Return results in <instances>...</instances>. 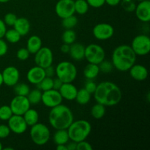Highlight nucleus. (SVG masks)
<instances>
[{
    "label": "nucleus",
    "instance_id": "obj_31",
    "mask_svg": "<svg viewBox=\"0 0 150 150\" xmlns=\"http://www.w3.org/2000/svg\"><path fill=\"white\" fill-rule=\"evenodd\" d=\"M76 40V34L75 31L73 29H66L62 34V40L63 42L68 45H71L75 42Z\"/></svg>",
    "mask_w": 150,
    "mask_h": 150
},
{
    "label": "nucleus",
    "instance_id": "obj_2",
    "mask_svg": "<svg viewBox=\"0 0 150 150\" xmlns=\"http://www.w3.org/2000/svg\"><path fill=\"white\" fill-rule=\"evenodd\" d=\"M136 54L130 45H121L113 51L111 63L114 68L121 72H126L136 63Z\"/></svg>",
    "mask_w": 150,
    "mask_h": 150
},
{
    "label": "nucleus",
    "instance_id": "obj_18",
    "mask_svg": "<svg viewBox=\"0 0 150 150\" xmlns=\"http://www.w3.org/2000/svg\"><path fill=\"white\" fill-rule=\"evenodd\" d=\"M130 75L134 80L138 81H145L148 77V70L145 66L142 64H134L130 70Z\"/></svg>",
    "mask_w": 150,
    "mask_h": 150
},
{
    "label": "nucleus",
    "instance_id": "obj_46",
    "mask_svg": "<svg viewBox=\"0 0 150 150\" xmlns=\"http://www.w3.org/2000/svg\"><path fill=\"white\" fill-rule=\"evenodd\" d=\"M62 83H63L62 82V81L59 79L57 77L55 79H53V89L59 90L62 85Z\"/></svg>",
    "mask_w": 150,
    "mask_h": 150
},
{
    "label": "nucleus",
    "instance_id": "obj_15",
    "mask_svg": "<svg viewBox=\"0 0 150 150\" xmlns=\"http://www.w3.org/2000/svg\"><path fill=\"white\" fill-rule=\"evenodd\" d=\"M3 79V83L8 86H14L18 83L20 79L19 70L14 66H8L1 73Z\"/></svg>",
    "mask_w": 150,
    "mask_h": 150
},
{
    "label": "nucleus",
    "instance_id": "obj_7",
    "mask_svg": "<svg viewBox=\"0 0 150 150\" xmlns=\"http://www.w3.org/2000/svg\"><path fill=\"white\" fill-rule=\"evenodd\" d=\"M105 50L98 44H89L85 47L84 58L89 63L99 64L105 59Z\"/></svg>",
    "mask_w": 150,
    "mask_h": 150
},
{
    "label": "nucleus",
    "instance_id": "obj_4",
    "mask_svg": "<svg viewBox=\"0 0 150 150\" xmlns=\"http://www.w3.org/2000/svg\"><path fill=\"white\" fill-rule=\"evenodd\" d=\"M67 130L70 140L78 143L87 139L92 131V125L86 120H73Z\"/></svg>",
    "mask_w": 150,
    "mask_h": 150
},
{
    "label": "nucleus",
    "instance_id": "obj_27",
    "mask_svg": "<svg viewBox=\"0 0 150 150\" xmlns=\"http://www.w3.org/2000/svg\"><path fill=\"white\" fill-rule=\"evenodd\" d=\"M105 114V106L100 103H97L91 108V114L92 117L96 120L103 118Z\"/></svg>",
    "mask_w": 150,
    "mask_h": 150
},
{
    "label": "nucleus",
    "instance_id": "obj_5",
    "mask_svg": "<svg viewBox=\"0 0 150 150\" xmlns=\"http://www.w3.org/2000/svg\"><path fill=\"white\" fill-rule=\"evenodd\" d=\"M57 77L62 83H73L77 77L78 71L73 63L67 61H63L59 63L55 69Z\"/></svg>",
    "mask_w": 150,
    "mask_h": 150
},
{
    "label": "nucleus",
    "instance_id": "obj_39",
    "mask_svg": "<svg viewBox=\"0 0 150 150\" xmlns=\"http://www.w3.org/2000/svg\"><path fill=\"white\" fill-rule=\"evenodd\" d=\"M10 128H9L8 125H0V139H6L10 136Z\"/></svg>",
    "mask_w": 150,
    "mask_h": 150
},
{
    "label": "nucleus",
    "instance_id": "obj_40",
    "mask_svg": "<svg viewBox=\"0 0 150 150\" xmlns=\"http://www.w3.org/2000/svg\"><path fill=\"white\" fill-rule=\"evenodd\" d=\"M76 150H92V146L86 140L81 141L77 143Z\"/></svg>",
    "mask_w": 150,
    "mask_h": 150
},
{
    "label": "nucleus",
    "instance_id": "obj_41",
    "mask_svg": "<svg viewBox=\"0 0 150 150\" xmlns=\"http://www.w3.org/2000/svg\"><path fill=\"white\" fill-rule=\"evenodd\" d=\"M96 88H97V84L95 82H94L92 80L86 81V83H85L84 89H86L87 92H89L91 95H92V94L95 92Z\"/></svg>",
    "mask_w": 150,
    "mask_h": 150
},
{
    "label": "nucleus",
    "instance_id": "obj_49",
    "mask_svg": "<svg viewBox=\"0 0 150 150\" xmlns=\"http://www.w3.org/2000/svg\"><path fill=\"white\" fill-rule=\"evenodd\" d=\"M70 45L64 43L63 45H62L61 48H60V50H61L62 52L64 53V54H68L69 51H70Z\"/></svg>",
    "mask_w": 150,
    "mask_h": 150
},
{
    "label": "nucleus",
    "instance_id": "obj_9",
    "mask_svg": "<svg viewBox=\"0 0 150 150\" xmlns=\"http://www.w3.org/2000/svg\"><path fill=\"white\" fill-rule=\"evenodd\" d=\"M53 61L54 54L51 48L48 47H41L40 49L35 54V64L42 68L52 65Z\"/></svg>",
    "mask_w": 150,
    "mask_h": 150
},
{
    "label": "nucleus",
    "instance_id": "obj_24",
    "mask_svg": "<svg viewBox=\"0 0 150 150\" xmlns=\"http://www.w3.org/2000/svg\"><path fill=\"white\" fill-rule=\"evenodd\" d=\"M100 73L98 64L89 63L83 70V76L87 80H93Z\"/></svg>",
    "mask_w": 150,
    "mask_h": 150
},
{
    "label": "nucleus",
    "instance_id": "obj_22",
    "mask_svg": "<svg viewBox=\"0 0 150 150\" xmlns=\"http://www.w3.org/2000/svg\"><path fill=\"white\" fill-rule=\"evenodd\" d=\"M42 47V40L38 35H32L26 42V48L30 54H35Z\"/></svg>",
    "mask_w": 150,
    "mask_h": 150
},
{
    "label": "nucleus",
    "instance_id": "obj_43",
    "mask_svg": "<svg viewBox=\"0 0 150 150\" xmlns=\"http://www.w3.org/2000/svg\"><path fill=\"white\" fill-rule=\"evenodd\" d=\"M8 51V45L7 42L2 40V38H0V57H3L5 55Z\"/></svg>",
    "mask_w": 150,
    "mask_h": 150
},
{
    "label": "nucleus",
    "instance_id": "obj_25",
    "mask_svg": "<svg viewBox=\"0 0 150 150\" xmlns=\"http://www.w3.org/2000/svg\"><path fill=\"white\" fill-rule=\"evenodd\" d=\"M23 117L28 126H32L37 124L39 121V114L38 111L32 108H29L24 114Z\"/></svg>",
    "mask_w": 150,
    "mask_h": 150
},
{
    "label": "nucleus",
    "instance_id": "obj_11",
    "mask_svg": "<svg viewBox=\"0 0 150 150\" xmlns=\"http://www.w3.org/2000/svg\"><path fill=\"white\" fill-rule=\"evenodd\" d=\"M63 98L59 90L51 89L42 92L41 102L48 108H54L59 104L62 103Z\"/></svg>",
    "mask_w": 150,
    "mask_h": 150
},
{
    "label": "nucleus",
    "instance_id": "obj_13",
    "mask_svg": "<svg viewBox=\"0 0 150 150\" xmlns=\"http://www.w3.org/2000/svg\"><path fill=\"white\" fill-rule=\"evenodd\" d=\"M74 0H59L55 6V12L60 18L74 15Z\"/></svg>",
    "mask_w": 150,
    "mask_h": 150
},
{
    "label": "nucleus",
    "instance_id": "obj_8",
    "mask_svg": "<svg viewBox=\"0 0 150 150\" xmlns=\"http://www.w3.org/2000/svg\"><path fill=\"white\" fill-rule=\"evenodd\" d=\"M130 47L136 56H146L150 51V38L146 35H139L133 38Z\"/></svg>",
    "mask_w": 150,
    "mask_h": 150
},
{
    "label": "nucleus",
    "instance_id": "obj_52",
    "mask_svg": "<svg viewBox=\"0 0 150 150\" xmlns=\"http://www.w3.org/2000/svg\"><path fill=\"white\" fill-rule=\"evenodd\" d=\"M10 1V0H0V3H7Z\"/></svg>",
    "mask_w": 150,
    "mask_h": 150
},
{
    "label": "nucleus",
    "instance_id": "obj_45",
    "mask_svg": "<svg viewBox=\"0 0 150 150\" xmlns=\"http://www.w3.org/2000/svg\"><path fill=\"white\" fill-rule=\"evenodd\" d=\"M7 31V25L4 23V21L0 19V38H3Z\"/></svg>",
    "mask_w": 150,
    "mask_h": 150
},
{
    "label": "nucleus",
    "instance_id": "obj_38",
    "mask_svg": "<svg viewBox=\"0 0 150 150\" xmlns=\"http://www.w3.org/2000/svg\"><path fill=\"white\" fill-rule=\"evenodd\" d=\"M17 16L16 14L13 13H8L4 16V22L6 25L10 26H13L15 22L17 20Z\"/></svg>",
    "mask_w": 150,
    "mask_h": 150
},
{
    "label": "nucleus",
    "instance_id": "obj_36",
    "mask_svg": "<svg viewBox=\"0 0 150 150\" xmlns=\"http://www.w3.org/2000/svg\"><path fill=\"white\" fill-rule=\"evenodd\" d=\"M99 69L100 72H102L103 73H109L112 71L114 66H113L111 62L107 61V60L104 59L103 61L101 62L99 64Z\"/></svg>",
    "mask_w": 150,
    "mask_h": 150
},
{
    "label": "nucleus",
    "instance_id": "obj_32",
    "mask_svg": "<svg viewBox=\"0 0 150 150\" xmlns=\"http://www.w3.org/2000/svg\"><path fill=\"white\" fill-rule=\"evenodd\" d=\"M78 23V18L74 15L62 18V25L65 29H73Z\"/></svg>",
    "mask_w": 150,
    "mask_h": 150
},
{
    "label": "nucleus",
    "instance_id": "obj_12",
    "mask_svg": "<svg viewBox=\"0 0 150 150\" xmlns=\"http://www.w3.org/2000/svg\"><path fill=\"white\" fill-rule=\"evenodd\" d=\"M92 33L98 40H107L113 37L114 29L109 23H100L94 26Z\"/></svg>",
    "mask_w": 150,
    "mask_h": 150
},
{
    "label": "nucleus",
    "instance_id": "obj_29",
    "mask_svg": "<svg viewBox=\"0 0 150 150\" xmlns=\"http://www.w3.org/2000/svg\"><path fill=\"white\" fill-rule=\"evenodd\" d=\"M75 13L79 15H84L89 10V4L86 0H76L74 1Z\"/></svg>",
    "mask_w": 150,
    "mask_h": 150
},
{
    "label": "nucleus",
    "instance_id": "obj_47",
    "mask_svg": "<svg viewBox=\"0 0 150 150\" xmlns=\"http://www.w3.org/2000/svg\"><path fill=\"white\" fill-rule=\"evenodd\" d=\"M76 145H77V143L75 142H73L71 141L70 142H67L66 144V146H67V150H76Z\"/></svg>",
    "mask_w": 150,
    "mask_h": 150
},
{
    "label": "nucleus",
    "instance_id": "obj_34",
    "mask_svg": "<svg viewBox=\"0 0 150 150\" xmlns=\"http://www.w3.org/2000/svg\"><path fill=\"white\" fill-rule=\"evenodd\" d=\"M37 86H38V89L42 91V92L53 89L52 77H47V76H45L38 84H37Z\"/></svg>",
    "mask_w": 150,
    "mask_h": 150
},
{
    "label": "nucleus",
    "instance_id": "obj_28",
    "mask_svg": "<svg viewBox=\"0 0 150 150\" xmlns=\"http://www.w3.org/2000/svg\"><path fill=\"white\" fill-rule=\"evenodd\" d=\"M26 97H27L31 105H38L41 102L42 92L39 89H35L29 91V94Z\"/></svg>",
    "mask_w": 150,
    "mask_h": 150
},
{
    "label": "nucleus",
    "instance_id": "obj_16",
    "mask_svg": "<svg viewBox=\"0 0 150 150\" xmlns=\"http://www.w3.org/2000/svg\"><path fill=\"white\" fill-rule=\"evenodd\" d=\"M135 13L137 18L144 23L150 21V1H141L135 7Z\"/></svg>",
    "mask_w": 150,
    "mask_h": 150
},
{
    "label": "nucleus",
    "instance_id": "obj_1",
    "mask_svg": "<svg viewBox=\"0 0 150 150\" xmlns=\"http://www.w3.org/2000/svg\"><path fill=\"white\" fill-rule=\"evenodd\" d=\"M97 103L104 106H114L120 103L122 97L121 89L111 81H103L97 85L93 93Z\"/></svg>",
    "mask_w": 150,
    "mask_h": 150
},
{
    "label": "nucleus",
    "instance_id": "obj_30",
    "mask_svg": "<svg viewBox=\"0 0 150 150\" xmlns=\"http://www.w3.org/2000/svg\"><path fill=\"white\" fill-rule=\"evenodd\" d=\"M4 38L10 43H17L20 41L21 36L15 29H10L6 31Z\"/></svg>",
    "mask_w": 150,
    "mask_h": 150
},
{
    "label": "nucleus",
    "instance_id": "obj_53",
    "mask_svg": "<svg viewBox=\"0 0 150 150\" xmlns=\"http://www.w3.org/2000/svg\"><path fill=\"white\" fill-rule=\"evenodd\" d=\"M4 150H13V148H11V147H7V148H4Z\"/></svg>",
    "mask_w": 150,
    "mask_h": 150
},
{
    "label": "nucleus",
    "instance_id": "obj_37",
    "mask_svg": "<svg viewBox=\"0 0 150 150\" xmlns=\"http://www.w3.org/2000/svg\"><path fill=\"white\" fill-rule=\"evenodd\" d=\"M30 55V53L27 50L26 48H21L18 50L16 53V57L20 61H25L28 59Z\"/></svg>",
    "mask_w": 150,
    "mask_h": 150
},
{
    "label": "nucleus",
    "instance_id": "obj_50",
    "mask_svg": "<svg viewBox=\"0 0 150 150\" xmlns=\"http://www.w3.org/2000/svg\"><path fill=\"white\" fill-rule=\"evenodd\" d=\"M57 149L58 150H67L66 144H59L57 146Z\"/></svg>",
    "mask_w": 150,
    "mask_h": 150
},
{
    "label": "nucleus",
    "instance_id": "obj_19",
    "mask_svg": "<svg viewBox=\"0 0 150 150\" xmlns=\"http://www.w3.org/2000/svg\"><path fill=\"white\" fill-rule=\"evenodd\" d=\"M59 92L61 94L63 99L72 101L76 99L78 89L72 83H63Z\"/></svg>",
    "mask_w": 150,
    "mask_h": 150
},
{
    "label": "nucleus",
    "instance_id": "obj_6",
    "mask_svg": "<svg viewBox=\"0 0 150 150\" xmlns=\"http://www.w3.org/2000/svg\"><path fill=\"white\" fill-rule=\"evenodd\" d=\"M29 135L33 143L38 146L46 144L51 138L49 128L45 125L39 122L31 126Z\"/></svg>",
    "mask_w": 150,
    "mask_h": 150
},
{
    "label": "nucleus",
    "instance_id": "obj_20",
    "mask_svg": "<svg viewBox=\"0 0 150 150\" xmlns=\"http://www.w3.org/2000/svg\"><path fill=\"white\" fill-rule=\"evenodd\" d=\"M85 46L79 42H73L70 45V57L76 61H81L84 59Z\"/></svg>",
    "mask_w": 150,
    "mask_h": 150
},
{
    "label": "nucleus",
    "instance_id": "obj_54",
    "mask_svg": "<svg viewBox=\"0 0 150 150\" xmlns=\"http://www.w3.org/2000/svg\"><path fill=\"white\" fill-rule=\"evenodd\" d=\"M2 149H3L2 144H1V142H0V150H1Z\"/></svg>",
    "mask_w": 150,
    "mask_h": 150
},
{
    "label": "nucleus",
    "instance_id": "obj_10",
    "mask_svg": "<svg viewBox=\"0 0 150 150\" xmlns=\"http://www.w3.org/2000/svg\"><path fill=\"white\" fill-rule=\"evenodd\" d=\"M31 104L26 96L16 95L12 99L10 103V107L13 114L23 116V114L30 108Z\"/></svg>",
    "mask_w": 150,
    "mask_h": 150
},
{
    "label": "nucleus",
    "instance_id": "obj_33",
    "mask_svg": "<svg viewBox=\"0 0 150 150\" xmlns=\"http://www.w3.org/2000/svg\"><path fill=\"white\" fill-rule=\"evenodd\" d=\"M30 89L29 86L26 83H16L14 86V92L16 95H21V96H27Z\"/></svg>",
    "mask_w": 150,
    "mask_h": 150
},
{
    "label": "nucleus",
    "instance_id": "obj_42",
    "mask_svg": "<svg viewBox=\"0 0 150 150\" xmlns=\"http://www.w3.org/2000/svg\"><path fill=\"white\" fill-rule=\"evenodd\" d=\"M89 7L94 8H99L105 4V0H86Z\"/></svg>",
    "mask_w": 150,
    "mask_h": 150
},
{
    "label": "nucleus",
    "instance_id": "obj_14",
    "mask_svg": "<svg viewBox=\"0 0 150 150\" xmlns=\"http://www.w3.org/2000/svg\"><path fill=\"white\" fill-rule=\"evenodd\" d=\"M8 125L10 131L14 133L15 134L21 135L23 134L27 130V124L25 122L23 116L16 115L13 114L8 120Z\"/></svg>",
    "mask_w": 150,
    "mask_h": 150
},
{
    "label": "nucleus",
    "instance_id": "obj_23",
    "mask_svg": "<svg viewBox=\"0 0 150 150\" xmlns=\"http://www.w3.org/2000/svg\"><path fill=\"white\" fill-rule=\"evenodd\" d=\"M53 140L57 145L66 144L70 141L67 129L57 130L53 137Z\"/></svg>",
    "mask_w": 150,
    "mask_h": 150
},
{
    "label": "nucleus",
    "instance_id": "obj_17",
    "mask_svg": "<svg viewBox=\"0 0 150 150\" xmlns=\"http://www.w3.org/2000/svg\"><path fill=\"white\" fill-rule=\"evenodd\" d=\"M45 70L42 67L36 65L29 70L26 74L28 81L32 84L37 85L45 77Z\"/></svg>",
    "mask_w": 150,
    "mask_h": 150
},
{
    "label": "nucleus",
    "instance_id": "obj_48",
    "mask_svg": "<svg viewBox=\"0 0 150 150\" xmlns=\"http://www.w3.org/2000/svg\"><path fill=\"white\" fill-rule=\"evenodd\" d=\"M121 1L122 0H105L106 4H108L109 6H112V7L117 6L121 2Z\"/></svg>",
    "mask_w": 150,
    "mask_h": 150
},
{
    "label": "nucleus",
    "instance_id": "obj_3",
    "mask_svg": "<svg viewBox=\"0 0 150 150\" xmlns=\"http://www.w3.org/2000/svg\"><path fill=\"white\" fill-rule=\"evenodd\" d=\"M74 120L73 111L68 106L59 104L51 108L48 114V121L53 128L56 130L67 129Z\"/></svg>",
    "mask_w": 150,
    "mask_h": 150
},
{
    "label": "nucleus",
    "instance_id": "obj_26",
    "mask_svg": "<svg viewBox=\"0 0 150 150\" xmlns=\"http://www.w3.org/2000/svg\"><path fill=\"white\" fill-rule=\"evenodd\" d=\"M91 94L86 90L84 88L79 89L77 92L76 97V100L80 105H86L90 101Z\"/></svg>",
    "mask_w": 150,
    "mask_h": 150
},
{
    "label": "nucleus",
    "instance_id": "obj_44",
    "mask_svg": "<svg viewBox=\"0 0 150 150\" xmlns=\"http://www.w3.org/2000/svg\"><path fill=\"white\" fill-rule=\"evenodd\" d=\"M45 73V76L47 77H53L55 74V68L52 65H50L48 67L44 68Z\"/></svg>",
    "mask_w": 150,
    "mask_h": 150
},
{
    "label": "nucleus",
    "instance_id": "obj_21",
    "mask_svg": "<svg viewBox=\"0 0 150 150\" xmlns=\"http://www.w3.org/2000/svg\"><path fill=\"white\" fill-rule=\"evenodd\" d=\"M31 25L29 20L26 18H18L13 25V29H16L21 35V36H25L30 31Z\"/></svg>",
    "mask_w": 150,
    "mask_h": 150
},
{
    "label": "nucleus",
    "instance_id": "obj_51",
    "mask_svg": "<svg viewBox=\"0 0 150 150\" xmlns=\"http://www.w3.org/2000/svg\"><path fill=\"white\" fill-rule=\"evenodd\" d=\"M3 84V79H2V75L1 73H0V86Z\"/></svg>",
    "mask_w": 150,
    "mask_h": 150
},
{
    "label": "nucleus",
    "instance_id": "obj_35",
    "mask_svg": "<svg viewBox=\"0 0 150 150\" xmlns=\"http://www.w3.org/2000/svg\"><path fill=\"white\" fill-rule=\"evenodd\" d=\"M13 115V113L10 105H4L0 107V120L7 121Z\"/></svg>",
    "mask_w": 150,
    "mask_h": 150
}]
</instances>
